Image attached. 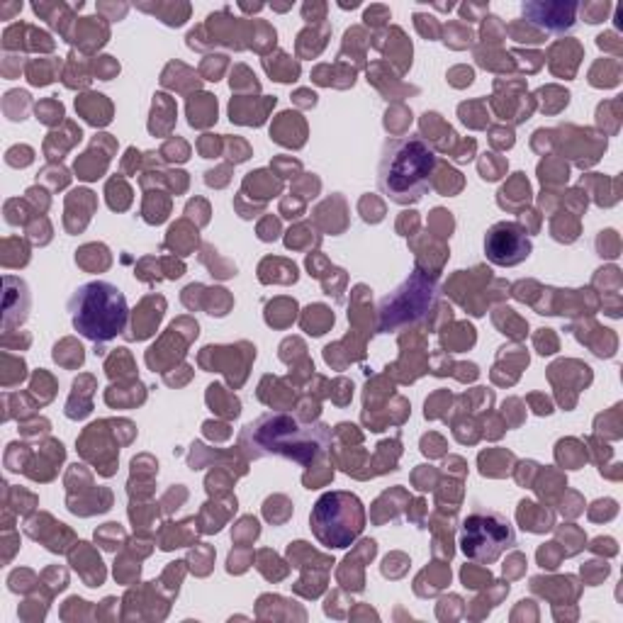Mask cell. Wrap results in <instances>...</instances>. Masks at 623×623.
Returning <instances> with one entry per match:
<instances>
[{
    "label": "cell",
    "instance_id": "cell-49",
    "mask_svg": "<svg viewBox=\"0 0 623 623\" xmlns=\"http://www.w3.org/2000/svg\"><path fill=\"white\" fill-rule=\"evenodd\" d=\"M127 10H129L127 3H120V5H115V3H98V13H103L105 20H122V17L127 15Z\"/></svg>",
    "mask_w": 623,
    "mask_h": 623
},
{
    "label": "cell",
    "instance_id": "cell-57",
    "mask_svg": "<svg viewBox=\"0 0 623 623\" xmlns=\"http://www.w3.org/2000/svg\"><path fill=\"white\" fill-rule=\"evenodd\" d=\"M295 103L302 105V108H314L317 105V95L310 91H298L295 93Z\"/></svg>",
    "mask_w": 623,
    "mask_h": 623
},
{
    "label": "cell",
    "instance_id": "cell-44",
    "mask_svg": "<svg viewBox=\"0 0 623 623\" xmlns=\"http://www.w3.org/2000/svg\"><path fill=\"white\" fill-rule=\"evenodd\" d=\"M363 20H365V25H370V27H383L385 22L390 20V10L385 8V5H370V8L365 10Z\"/></svg>",
    "mask_w": 623,
    "mask_h": 623
},
{
    "label": "cell",
    "instance_id": "cell-52",
    "mask_svg": "<svg viewBox=\"0 0 623 623\" xmlns=\"http://www.w3.org/2000/svg\"><path fill=\"white\" fill-rule=\"evenodd\" d=\"M302 210H305V200H293V198H288V200H283V205H280V212H283V217H300L302 215Z\"/></svg>",
    "mask_w": 623,
    "mask_h": 623
},
{
    "label": "cell",
    "instance_id": "cell-22",
    "mask_svg": "<svg viewBox=\"0 0 623 623\" xmlns=\"http://www.w3.org/2000/svg\"><path fill=\"white\" fill-rule=\"evenodd\" d=\"M331 324H334V314H331L322 305L307 307L305 317H302V326H305V331H307V334H314V336H322Z\"/></svg>",
    "mask_w": 623,
    "mask_h": 623
},
{
    "label": "cell",
    "instance_id": "cell-14",
    "mask_svg": "<svg viewBox=\"0 0 623 623\" xmlns=\"http://www.w3.org/2000/svg\"><path fill=\"white\" fill-rule=\"evenodd\" d=\"M149 300V307H151V298ZM163 310H166V302H161V305L156 307V310H149V314H144V307H139V312L134 310V322H132V331L129 334H124L129 341H139V339H149V336L156 331L158 322H161L163 317Z\"/></svg>",
    "mask_w": 623,
    "mask_h": 623
},
{
    "label": "cell",
    "instance_id": "cell-11",
    "mask_svg": "<svg viewBox=\"0 0 623 623\" xmlns=\"http://www.w3.org/2000/svg\"><path fill=\"white\" fill-rule=\"evenodd\" d=\"M100 20H105V17H81V20L76 22V29H74V34H71L69 41H76L83 51L100 49L110 37L108 25Z\"/></svg>",
    "mask_w": 623,
    "mask_h": 623
},
{
    "label": "cell",
    "instance_id": "cell-20",
    "mask_svg": "<svg viewBox=\"0 0 623 623\" xmlns=\"http://www.w3.org/2000/svg\"><path fill=\"white\" fill-rule=\"evenodd\" d=\"M136 8L144 10V13L158 15L168 27H181L183 22L188 20V15H190V5L188 3H156V5L139 3Z\"/></svg>",
    "mask_w": 623,
    "mask_h": 623
},
{
    "label": "cell",
    "instance_id": "cell-39",
    "mask_svg": "<svg viewBox=\"0 0 623 623\" xmlns=\"http://www.w3.org/2000/svg\"><path fill=\"white\" fill-rule=\"evenodd\" d=\"M227 69V56L222 54H215V56H207L203 61V76L207 81H219V76H222V71Z\"/></svg>",
    "mask_w": 623,
    "mask_h": 623
},
{
    "label": "cell",
    "instance_id": "cell-28",
    "mask_svg": "<svg viewBox=\"0 0 623 623\" xmlns=\"http://www.w3.org/2000/svg\"><path fill=\"white\" fill-rule=\"evenodd\" d=\"M443 41L450 46V49H465V46H472L475 44V34L472 29H467L465 25L460 22H450L443 29Z\"/></svg>",
    "mask_w": 623,
    "mask_h": 623
},
{
    "label": "cell",
    "instance_id": "cell-6",
    "mask_svg": "<svg viewBox=\"0 0 623 623\" xmlns=\"http://www.w3.org/2000/svg\"><path fill=\"white\" fill-rule=\"evenodd\" d=\"M438 285L434 278H426L421 270H414L392 295L380 302V334L395 331L397 326L414 324L424 319L436 307Z\"/></svg>",
    "mask_w": 623,
    "mask_h": 623
},
{
    "label": "cell",
    "instance_id": "cell-17",
    "mask_svg": "<svg viewBox=\"0 0 623 623\" xmlns=\"http://www.w3.org/2000/svg\"><path fill=\"white\" fill-rule=\"evenodd\" d=\"M263 66L268 71V76H273V81H280V83L298 81L300 76V64L295 61V59H290L285 51L268 54L263 59Z\"/></svg>",
    "mask_w": 623,
    "mask_h": 623
},
{
    "label": "cell",
    "instance_id": "cell-18",
    "mask_svg": "<svg viewBox=\"0 0 623 623\" xmlns=\"http://www.w3.org/2000/svg\"><path fill=\"white\" fill-rule=\"evenodd\" d=\"M331 34V27L322 22V25H312L307 29H302L298 34V54L300 56H317L319 51L326 46V39Z\"/></svg>",
    "mask_w": 623,
    "mask_h": 623
},
{
    "label": "cell",
    "instance_id": "cell-51",
    "mask_svg": "<svg viewBox=\"0 0 623 623\" xmlns=\"http://www.w3.org/2000/svg\"><path fill=\"white\" fill-rule=\"evenodd\" d=\"M421 450H424L426 455H441L443 453V441L436 434L424 436V438H421Z\"/></svg>",
    "mask_w": 623,
    "mask_h": 623
},
{
    "label": "cell",
    "instance_id": "cell-58",
    "mask_svg": "<svg viewBox=\"0 0 623 623\" xmlns=\"http://www.w3.org/2000/svg\"><path fill=\"white\" fill-rule=\"evenodd\" d=\"M22 10V3H13V5H3V8H0V15L5 17V20H10V15H15V13H20Z\"/></svg>",
    "mask_w": 623,
    "mask_h": 623
},
{
    "label": "cell",
    "instance_id": "cell-43",
    "mask_svg": "<svg viewBox=\"0 0 623 623\" xmlns=\"http://www.w3.org/2000/svg\"><path fill=\"white\" fill-rule=\"evenodd\" d=\"M161 153L168 158V161H186L188 153H190V146L183 139H176V141H168Z\"/></svg>",
    "mask_w": 623,
    "mask_h": 623
},
{
    "label": "cell",
    "instance_id": "cell-50",
    "mask_svg": "<svg viewBox=\"0 0 623 623\" xmlns=\"http://www.w3.org/2000/svg\"><path fill=\"white\" fill-rule=\"evenodd\" d=\"M258 236L263 241H275L278 236H280V224H278V219L265 217L263 222H260V227H258Z\"/></svg>",
    "mask_w": 623,
    "mask_h": 623
},
{
    "label": "cell",
    "instance_id": "cell-3",
    "mask_svg": "<svg viewBox=\"0 0 623 623\" xmlns=\"http://www.w3.org/2000/svg\"><path fill=\"white\" fill-rule=\"evenodd\" d=\"M74 329L95 343L112 341L124 334L129 307L117 285L108 280H91L81 285L69 300Z\"/></svg>",
    "mask_w": 623,
    "mask_h": 623
},
{
    "label": "cell",
    "instance_id": "cell-47",
    "mask_svg": "<svg viewBox=\"0 0 623 623\" xmlns=\"http://www.w3.org/2000/svg\"><path fill=\"white\" fill-rule=\"evenodd\" d=\"M536 346H538V353L543 355H550L557 351V339L553 334V329H541V334L536 336Z\"/></svg>",
    "mask_w": 623,
    "mask_h": 623
},
{
    "label": "cell",
    "instance_id": "cell-26",
    "mask_svg": "<svg viewBox=\"0 0 623 623\" xmlns=\"http://www.w3.org/2000/svg\"><path fill=\"white\" fill-rule=\"evenodd\" d=\"M258 195V198H270V195L280 193V181H273V176H268V171H256V173H248L244 181V190H251Z\"/></svg>",
    "mask_w": 623,
    "mask_h": 623
},
{
    "label": "cell",
    "instance_id": "cell-56",
    "mask_svg": "<svg viewBox=\"0 0 623 623\" xmlns=\"http://www.w3.org/2000/svg\"><path fill=\"white\" fill-rule=\"evenodd\" d=\"M531 405H536V414H553V407H550V402L545 400V397L541 395H531L529 397Z\"/></svg>",
    "mask_w": 623,
    "mask_h": 623
},
{
    "label": "cell",
    "instance_id": "cell-13",
    "mask_svg": "<svg viewBox=\"0 0 623 623\" xmlns=\"http://www.w3.org/2000/svg\"><path fill=\"white\" fill-rule=\"evenodd\" d=\"M76 110H78L91 124H95V127H103V124H108L112 120L110 103L105 100V95H100V93H88V95H83V98H78L76 100Z\"/></svg>",
    "mask_w": 623,
    "mask_h": 623
},
{
    "label": "cell",
    "instance_id": "cell-42",
    "mask_svg": "<svg viewBox=\"0 0 623 623\" xmlns=\"http://www.w3.org/2000/svg\"><path fill=\"white\" fill-rule=\"evenodd\" d=\"M462 582H465V587H482L485 582H490V572L487 569H477L475 565H465L462 567Z\"/></svg>",
    "mask_w": 623,
    "mask_h": 623
},
{
    "label": "cell",
    "instance_id": "cell-27",
    "mask_svg": "<svg viewBox=\"0 0 623 623\" xmlns=\"http://www.w3.org/2000/svg\"><path fill=\"white\" fill-rule=\"evenodd\" d=\"M434 171L436 173L431 176V186H436L443 195H450V193H455V190H460V186H462L460 173H455L453 168H448V163L436 161Z\"/></svg>",
    "mask_w": 623,
    "mask_h": 623
},
{
    "label": "cell",
    "instance_id": "cell-53",
    "mask_svg": "<svg viewBox=\"0 0 623 623\" xmlns=\"http://www.w3.org/2000/svg\"><path fill=\"white\" fill-rule=\"evenodd\" d=\"M597 44L599 49H611L614 54H621V41L616 37L614 32H607V34H599L597 37Z\"/></svg>",
    "mask_w": 623,
    "mask_h": 623
},
{
    "label": "cell",
    "instance_id": "cell-54",
    "mask_svg": "<svg viewBox=\"0 0 623 623\" xmlns=\"http://www.w3.org/2000/svg\"><path fill=\"white\" fill-rule=\"evenodd\" d=\"M273 168H278V173H280L283 178H293L290 173H298L302 166L298 161H288V158H275V161H273Z\"/></svg>",
    "mask_w": 623,
    "mask_h": 623
},
{
    "label": "cell",
    "instance_id": "cell-4",
    "mask_svg": "<svg viewBox=\"0 0 623 623\" xmlns=\"http://www.w3.org/2000/svg\"><path fill=\"white\" fill-rule=\"evenodd\" d=\"M310 526L326 548H348L365 529L363 502L351 492H326L312 507Z\"/></svg>",
    "mask_w": 623,
    "mask_h": 623
},
{
    "label": "cell",
    "instance_id": "cell-38",
    "mask_svg": "<svg viewBox=\"0 0 623 623\" xmlns=\"http://www.w3.org/2000/svg\"><path fill=\"white\" fill-rule=\"evenodd\" d=\"M414 25H417L421 37H426V39H438V34H441V25H438L436 17H431V15L417 13L414 15Z\"/></svg>",
    "mask_w": 623,
    "mask_h": 623
},
{
    "label": "cell",
    "instance_id": "cell-35",
    "mask_svg": "<svg viewBox=\"0 0 623 623\" xmlns=\"http://www.w3.org/2000/svg\"><path fill=\"white\" fill-rule=\"evenodd\" d=\"M507 37V25L495 15H487L485 17V27H482V39L490 41V44H497Z\"/></svg>",
    "mask_w": 623,
    "mask_h": 623
},
{
    "label": "cell",
    "instance_id": "cell-8",
    "mask_svg": "<svg viewBox=\"0 0 623 623\" xmlns=\"http://www.w3.org/2000/svg\"><path fill=\"white\" fill-rule=\"evenodd\" d=\"M524 10V22H529L536 29L545 32H567L577 22V3H565V0H529L521 5Z\"/></svg>",
    "mask_w": 623,
    "mask_h": 623
},
{
    "label": "cell",
    "instance_id": "cell-41",
    "mask_svg": "<svg viewBox=\"0 0 623 623\" xmlns=\"http://www.w3.org/2000/svg\"><path fill=\"white\" fill-rule=\"evenodd\" d=\"M93 69H95V76H100L103 81H110L115 74H120V64L112 56H100L98 61H93Z\"/></svg>",
    "mask_w": 623,
    "mask_h": 623
},
{
    "label": "cell",
    "instance_id": "cell-46",
    "mask_svg": "<svg viewBox=\"0 0 623 623\" xmlns=\"http://www.w3.org/2000/svg\"><path fill=\"white\" fill-rule=\"evenodd\" d=\"M241 83H248V86H251L256 93H258V88H260L258 81H256V76H253L251 71H248L246 66H236L234 74H231V88H236V91H239Z\"/></svg>",
    "mask_w": 623,
    "mask_h": 623
},
{
    "label": "cell",
    "instance_id": "cell-19",
    "mask_svg": "<svg viewBox=\"0 0 623 623\" xmlns=\"http://www.w3.org/2000/svg\"><path fill=\"white\" fill-rule=\"evenodd\" d=\"M188 117H190V124L193 127H207V124H212L217 120V100L212 98V95H198V98H190L188 103Z\"/></svg>",
    "mask_w": 623,
    "mask_h": 623
},
{
    "label": "cell",
    "instance_id": "cell-9",
    "mask_svg": "<svg viewBox=\"0 0 623 623\" xmlns=\"http://www.w3.org/2000/svg\"><path fill=\"white\" fill-rule=\"evenodd\" d=\"M5 285V300H3V329L10 331L13 324H22L27 319V310H29V293L27 285L20 278L5 275L3 278Z\"/></svg>",
    "mask_w": 623,
    "mask_h": 623
},
{
    "label": "cell",
    "instance_id": "cell-30",
    "mask_svg": "<svg viewBox=\"0 0 623 623\" xmlns=\"http://www.w3.org/2000/svg\"><path fill=\"white\" fill-rule=\"evenodd\" d=\"M210 392H207V402L217 409V412H224L227 417H239V400L236 397H224L222 388L219 385H210Z\"/></svg>",
    "mask_w": 623,
    "mask_h": 623
},
{
    "label": "cell",
    "instance_id": "cell-25",
    "mask_svg": "<svg viewBox=\"0 0 623 623\" xmlns=\"http://www.w3.org/2000/svg\"><path fill=\"white\" fill-rule=\"evenodd\" d=\"M441 341L443 346H448V351H465V348H470L475 343V329L470 324H458L455 326V331H443L441 334Z\"/></svg>",
    "mask_w": 623,
    "mask_h": 623
},
{
    "label": "cell",
    "instance_id": "cell-48",
    "mask_svg": "<svg viewBox=\"0 0 623 623\" xmlns=\"http://www.w3.org/2000/svg\"><path fill=\"white\" fill-rule=\"evenodd\" d=\"M604 236H607V244H604V241H597V246H599V256H609V258H616L619 256V239H616V231H611V229H607L604 231Z\"/></svg>",
    "mask_w": 623,
    "mask_h": 623
},
{
    "label": "cell",
    "instance_id": "cell-55",
    "mask_svg": "<svg viewBox=\"0 0 623 623\" xmlns=\"http://www.w3.org/2000/svg\"><path fill=\"white\" fill-rule=\"evenodd\" d=\"M492 134H495V136H492V144L500 146V149H507V146L514 144V132H512V129H495Z\"/></svg>",
    "mask_w": 623,
    "mask_h": 623
},
{
    "label": "cell",
    "instance_id": "cell-1",
    "mask_svg": "<svg viewBox=\"0 0 623 623\" xmlns=\"http://www.w3.org/2000/svg\"><path fill=\"white\" fill-rule=\"evenodd\" d=\"M331 438L334 431L326 424L302 421L288 412H268L241 429L239 448L253 460L280 455L300 465H312L324 455Z\"/></svg>",
    "mask_w": 623,
    "mask_h": 623
},
{
    "label": "cell",
    "instance_id": "cell-23",
    "mask_svg": "<svg viewBox=\"0 0 623 623\" xmlns=\"http://www.w3.org/2000/svg\"><path fill=\"white\" fill-rule=\"evenodd\" d=\"M509 462H514V455L507 450H487L480 455V472L490 477H502L504 472H509Z\"/></svg>",
    "mask_w": 623,
    "mask_h": 623
},
{
    "label": "cell",
    "instance_id": "cell-29",
    "mask_svg": "<svg viewBox=\"0 0 623 623\" xmlns=\"http://www.w3.org/2000/svg\"><path fill=\"white\" fill-rule=\"evenodd\" d=\"M108 205L112 207V210H127L129 203H132V190L127 188V183L122 181V178H112V181L108 183Z\"/></svg>",
    "mask_w": 623,
    "mask_h": 623
},
{
    "label": "cell",
    "instance_id": "cell-7",
    "mask_svg": "<svg viewBox=\"0 0 623 623\" xmlns=\"http://www.w3.org/2000/svg\"><path fill=\"white\" fill-rule=\"evenodd\" d=\"M533 244L521 222H497L485 236V253L495 265H519L531 256Z\"/></svg>",
    "mask_w": 623,
    "mask_h": 623
},
{
    "label": "cell",
    "instance_id": "cell-40",
    "mask_svg": "<svg viewBox=\"0 0 623 623\" xmlns=\"http://www.w3.org/2000/svg\"><path fill=\"white\" fill-rule=\"evenodd\" d=\"M487 13H490L487 3H465V5H460V17H462V20H467V22L485 20Z\"/></svg>",
    "mask_w": 623,
    "mask_h": 623
},
{
    "label": "cell",
    "instance_id": "cell-10",
    "mask_svg": "<svg viewBox=\"0 0 623 623\" xmlns=\"http://www.w3.org/2000/svg\"><path fill=\"white\" fill-rule=\"evenodd\" d=\"M373 46L383 51L385 56H390V61L397 64L400 71H407L412 66V41L405 37L400 27H390L383 34H378L373 39Z\"/></svg>",
    "mask_w": 623,
    "mask_h": 623
},
{
    "label": "cell",
    "instance_id": "cell-5",
    "mask_svg": "<svg viewBox=\"0 0 623 623\" xmlns=\"http://www.w3.org/2000/svg\"><path fill=\"white\" fill-rule=\"evenodd\" d=\"M516 545V533L500 512L475 509L460 526V550L480 565H492Z\"/></svg>",
    "mask_w": 623,
    "mask_h": 623
},
{
    "label": "cell",
    "instance_id": "cell-31",
    "mask_svg": "<svg viewBox=\"0 0 623 623\" xmlns=\"http://www.w3.org/2000/svg\"><path fill=\"white\" fill-rule=\"evenodd\" d=\"M507 32L512 34L514 41H529V44H541V41L545 39V34L541 32V29H536L524 20H516V22H512V25H507Z\"/></svg>",
    "mask_w": 623,
    "mask_h": 623
},
{
    "label": "cell",
    "instance_id": "cell-32",
    "mask_svg": "<svg viewBox=\"0 0 623 623\" xmlns=\"http://www.w3.org/2000/svg\"><path fill=\"white\" fill-rule=\"evenodd\" d=\"M251 37L258 39L256 46H253V49H258V51L268 49V46H275V29H273L268 22H263V20H253L251 22Z\"/></svg>",
    "mask_w": 623,
    "mask_h": 623
},
{
    "label": "cell",
    "instance_id": "cell-36",
    "mask_svg": "<svg viewBox=\"0 0 623 623\" xmlns=\"http://www.w3.org/2000/svg\"><path fill=\"white\" fill-rule=\"evenodd\" d=\"M504 161L502 158H497L495 153H485V158L480 161V173H482L485 181H497V178H502L504 173Z\"/></svg>",
    "mask_w": 623,
    "mask_h": 623
},
{
    "label": "cell",
    "instance_id": "cell-33",
    "mask_svg": "<svg viewBox=\"0 0 623 623\" xmlns=\"http://www.w3.org/2000/svg\"><path fill=\"white\" fill-rule=\"evenodd\" d=\"M95 541L103 545L105 550H115L120 548V541H124V531L120 524H105L100 531H95Z\"/></svg>",
    "mask_w": 623,
    "mask_h": 623
},
{
    "label": "cell",
    "instance_id": "cell-45",
    "mask_svg": "<svg viewBox=\"0 0 623 623\" xmlns=\"http://www.w3.org/2000/svg\"><path fill=\"white\" fill-rule=\"evenodd\" d=\"M302 17L310 25H319L322 20H326V3H305L302 5Z\"/></svg>",
    "mask_w": 623,
    "mask_h": 623
},
{
    "label": "cell",
    "instance_id": "cell-34",
    "mask_svg": "<svg viewBox=\"0 0 623 623\" xmlns=\"http://www.w3.org/2000/svg\"><path fill=\"white\" fill-rule=\"evenodd\" d=\"M37 120L44 124H56L64 120V105L59 100H44L37 105Z\"/></svg>",
    "mask_w": 623,
    "mask_h": 623
},
{
    "label": "cell",
    "instance_id": "cell-2",
    "mask_svg": "<svg viewBox=\"0 0 623 623\" xmlns=\"http://www.w3.org/2000/svg\"><path fill=\"white\" fill-rule=\"evenodd\" d=\"M434 168V149L424 136H395L383 146L378 163V190L397 205H414L431 188Z\"/></svg>",
    "mask_w": 623,
    "mask_h": 623
},
{
    "label": "cell",
    "instance_id": "cell-15",
    "mask_svg": "<svg viewBox=\"0 0 623 623\" xmlns=\"http://www.w3.org/2000/svg\"><path fill=\"white\" fill-rule=\"evenodd\" d=\"M32 10L39 17H44V20L49 22V25L54 27V29H59V32H61V37L69 41V34H71L69 22L74 20V15H71L69 5H64V3H34Z\"/></svg>",
    "mask_w": 623,
    "mask_h": 623
},
{
    "label": "cell",
    "instance_id": "cell-59",
    "mask_svg": "<svg viewBox=\"0 0 623 623\" xmlns=\"http://www.w3.org/2000/svg\"><path fill=\"white\" fill-rule=\"evenodd\" d=\"M239 8H241V10H260V8H263V5H260V3H256V5H246V3H239Z\"/></svg>",
    "mask_w": 623,
    "mask_h": 623
},
{
    "label": "cell",
    "instance_id": "cell-37",
    "mask_svg": "<svg viewBox=\"0 0 623 623\" xmlns=\"http://www.w3.org/2000/svg\"><path fill=\"white\" fill-rule=\"evenodd\" d=\"M579 10H582L584 20L589 22V25H597V22L607 20L611 3H607V0H604V3H584V5H579Z\"/></svg>",
    "mask_w": 623,
    "mask_h": 623
},
{
    "label": "cell",
    "instance_id": "cell-24",
    "mask_svg": "<svg viewBox=\"0 0 623 623\" xmlns=\"http://www.w3.org/2000/svg\"><path fill=\"white\" fill-rule=\"evenodd\" d=\"M59 74V59H34L27 66V78L32 86H46L56 78Z\"/></svg>",
    "mask_w": 623,
    "mask_h": 623
},
{
    "label": "cell",
    "instance_id": "cell-12",
    "mask_svg": "<svg viewBox=\"0 0 623 623\" xmlns=\"http://www.w3.org/2000/svg\"><path fill=\"white\" fill-rule=\"evenodd\" d=\"M270 139H275L283 146H295L300 149L305 144V122L298 112H283L278 115L275 124L270 127Z\"/></svg>",
    "mask_w": 623,
    "mask_h": 623
},
{
    "label": "cell",
    "instance_id": "cell-21",
    "mask_svg": "<svg viewBox=\"0 0 623 623\" xmlns=\"http://www.w3.org/2000/svg\"><path fill=\"white\" fill-rule=\"evenodd\" d=\"M529 198H531V186L524 178V173H516L514 181L507 183V186L500 190V205L504 210H512V207H516V203H529Z\"/></svg>",
    "mask_w": 623,
    "mask_h": 623
},
{
    "label": "cell",
    "instance_id": "cell-16",
    "mask_svg": "<svg viewBox=\"0 0 623 623\" xmlns=\"http://www.w3.org/2000/svg\"><path fill=\"white\" fill-rule=\"evenodd\" d=\"M519 521H521V529L531 533H543L553 529V514L545 512V507H541L536 512V504L526 500L519 504Z\"/></svg>",
    "mask_w": 623,
    "mask_h": 623
}]
</instances>
